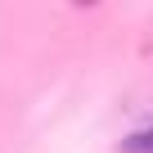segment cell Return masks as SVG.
I'll use <instances>...</instances> for the list:
<instances>
[{
	"instance_id": "2",
	"label": "cell",
	"mask_w": 153,
	"mask_h": 153,
	"mask_svg": "<svg viewBox=\"0 0 153 153\" xmlns=\"http://www.w3.org/2000/svg\"><path fill=\"white\" fill-rule=\"evenodd\" d=\"M76 5H95V0H76Z\"/></svg>"
},
{
	"instance_id": "1",
	"label": "cell",
	"mask_w": 153,
	"mask_h": 153,
	"mask_svg": "<svg viewBox=\"0 0 153 153\" xmlns=\"http://www.w3.org/2000/svg\"><path fill=\"white\" fill-rule=\"evenodd\" d=\"M122 153H153V126L149 131H135L122 140Z\"/></svg>"
}]
</instances>
